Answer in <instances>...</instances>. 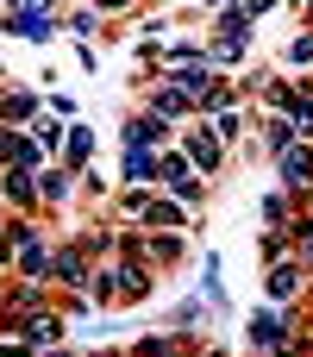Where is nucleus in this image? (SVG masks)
<instances>
[{"instance_id":"obj_1","label":"nucleus","mask_w":313,"mask_h":357,"mask_svg":"<svg viewBox=\"0 0 313 357\" xmlns=\"http://www.w3.org/2000/svg\"><path fill=\"white\" fill-rule=\"evenodd\" d=\"M13 31H19V38H50V19H44L38 6H19V19H13Z\"/></svg>"},{"instance_id":"obj_2","label":"nucleus","mask_w":313,"mask_h":357,"mask_svg":"<svg viewBox=\"0 0 313 357\" xmlns=\"http://www.w3.org/2000/svg\"><path fill=\"white\" fill-rule=\"evenodd\" d=\"M251 339H257L264 351H276V345H282V320H276V314H257V320H251Z\"/></svg>"},{"instance_id":"obj_4","label":"nucleus","mask_w":313,"mask_h":357,"mask_svg":"<svg viewBox=\"0 0 313 357\" xmlns=\"http://www.w3.org/2000/svg\"><path fill=\"white\" fill-rule=\"evenodd\" d=\"M295 289H301V276H295V270H276V276H270V295H276V301H289Z\"/></svg>"},{"instance_id":"obj_5","label":"nucleus","mask_w":313,"mask_h":357,"mask_svg":"<svg viewBox=\"0 0 313 357\" xmlns=\"http://www.w3.org/2000/svg\"><path fill=\"white\" fill-rule=\"evenodd\" d=\"M125 138H132V144H151V138H157V119H138V126H132Z\"/></svg>"},{"instance_id":"obj_3","label":"nucleus","mask_w":313,"mask_h":357,"mask_svg":"<svg viewBox=\"0 0 313 357\" xmlns=\"http://www.w3.org/2000/svg\"><path fill=\"white\" fill-rule=\"evenodd\" d=\"M282 169H289L295 182H307V176H313V151H289V157H282Z\"/></svg>"}]
</instances>
